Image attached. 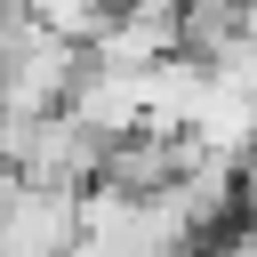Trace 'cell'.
I'll return each instance as SVG.
<instances>
[{
  "mask_svg": "<svg viewBox=\"0 0 257 257\" xmlns=\"http://www.w3.org/2000/svg\"><path fill=\"white\" fill-rule=\"evenodd\" d=\"M80 241V193L16 177L0 201V257H64Z\"/></svg>",
  "mask_w": 257,
  "mask_h": 257,
  "instance_id": "6da1fadb",
  "label": "cell"
},
{
  "mask_svg": "<svg viewBox=\"0 0 257 257\" xmlns=\"http://www.w3.org/2000/svg\"><path fill=\"white\" fill-rule=\"evenodd\" d=\"M96 169H104V137L72 112V104H56V112H32V137H24V153H16V177H32V185H96Z\"/></svg>",
  "mask_w": 257,
  "mask_h": 257,
  "instance_id": "7a4b0ae2",
  "label": "cell"
}]
</instances>
